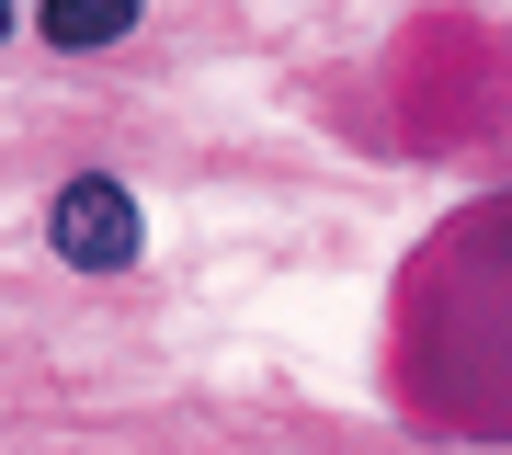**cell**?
Returning <instances> with one entry per match:
<instances>
[{"label":"cell","mask_w":512,"mask_h":455,"mask_svg":"<svg viewBox=\"0 0 512 455\" xmlns=\"http://www.w3.org/2000/svg\"><path fill=\"white\" fill-rule=\"evenodd\" d=\"M46 239H57V262H80V273H126V262H137V194H126V182H103V171L57 182Z\"/></svg>","instance_id":"1"},{"label":"cell","mask_w":512,"mask_h":455,"mask_svg":"<svg viewBox=\"0 0 512 455\" xmlns=\"http://www.w3.org/2000/svg\"><path fill=\"white\" fill-rule=\"evenodd\" d=\"M114 35H137L126 0H57L46 12V46H114Z\"/></svg>","instance_id":"2"},{"label":"cell","mask_w":512,"mask_h":455,"mask_svg":"<svg viewBox=\"0 0 512 455\" xmlns=\"http://www.w3.org/2000/svg\"><path fill=\"white\" fill-rule=\"evenodd\" d=\"M0 35H12V12H0Z\"/></svg>","instance_id":"3"}]
</instances>
